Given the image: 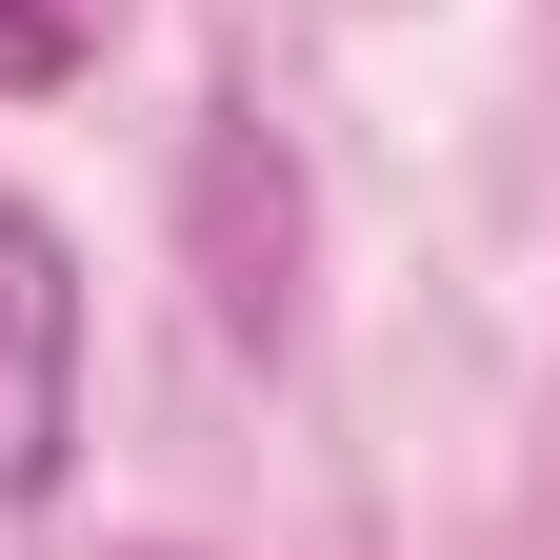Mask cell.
<instances>
[{"instance_id":"cell-2","label":"cell","mask_w":560,"mask_h":560,"mask_svg":"<svg viewBox=\"0 0 560 560\" xmlns=\"http://www.w3.org/2000/svg\"><path fill=\"white\" fill-rule=\"evenodd\" d=\"M81 480V241L0 200V521Z\"/></svg>"},{"instance_id":"cell-3","label":"cell","mask_w":560,"mask_h":560,"mask_svg":"<svg viewBox=\"0 0 560 560\" xmlns=\"http://www.w3.org/2000/svg\"><path fill=\"white\" fill-rule=\"evenodd\" d=\"M81 81V21H60V0H0V101H60Z\"/></svg>"},{"instance_id":"cell-1","label":"cell","mask_w":560,"mask_h":560,"mask_svg":"<svg viewBox=\"0 0 560 560\" xmlns=\"http://www.w3.org/2000/svg\"><path fill=\"white\" fill-rule=\"evenodd\" d=\"M180 241H200V320L241 340V361H280L301 340V161H280V120L221 101L180 161Z\"/></svg>"}]
</instances>
